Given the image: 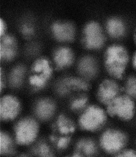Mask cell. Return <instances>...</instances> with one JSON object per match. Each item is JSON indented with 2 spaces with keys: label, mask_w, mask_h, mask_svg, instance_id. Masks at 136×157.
Here are the masks:
<instances>
[{
  "label": "cell",
  "mask_w": 136,
  "mask_h": 157,
  "mask_svg": "<svg viewBox=\"0 0 136 157\" xmlns=\"http://www.w3.org/2000/svg\"><path fill=\"white\" fill-rule=\"evenodd\" d=\"M128 61V56L122 47L114 46L108 49L105 57V64L109 74L117 78H121Z\"/></svg>",
  "instance_id": "obj_1"
},
{
  "label": "cell",
  "mask_w": 136,
  "mask_h": 157,
  "mask_svg": "<svg viewBox=\"0 0 136 157\" xmlns=\"http://www.w3.org/2000/svg\"><path fill=\"white\" fill-rule=\"evenodd\" d=\"M73 54L67 48L59 49L56 52L54 59L57 67L63 68L70 66L73 61Z\"/></svg>",
  "instance_id": "obj_14"
},
{
  "label": "cell",
  "mask_w": 136,
  "mask_h": 157,
  "mask_svg": "<svg viewBox=\"0 0 136 157\" xmlns=\"http://www.w3.org/2000/svg\"><path fill=\"white\" fill-rule=\"evenodd\" d=\"M79 70L85 77H93L96 72V67L94 61L91 58H85L81 61L79 65Z\"/></svg>",
  "instance_id": "obj_15"
},
{
  "label": "cell",
  "mask_w": 136,
  "mask_h": 157,
  "mask_svg": "<svg viewBox=\"0 0 136 157\" xmlns=\"http://www.w3.org/2000/svg\"><path fill=\"white\" fill-rule=\"evenodd\" d=\"M134 64L135 68H136V55L135 56V57H134Z\"/></svg>",
  "instance_id": "obj_28"
},
{
  "label": "cell",
  "mask_w": 136,
  "mask_h": 157,
  "mask_svg": "<svg viewBox=\"0 0 136 157\" xmlns=\"http://www.w3.org/2000/svg\"><path fill=\"white\" fill-rule=\"evenodd\" d=\"M56 110V106L51 100L43 98L36 104L35 111L37 116L43 120H49L51 117Z\"/></svg>",
  "instance_id": "obj_11"
},
{
  "label": "cell",
  "mask_w": 136,
  "mask_h": 157,
  "mask_svg": "<svg viewBox=\"0 0 136 157\" xmlns=\"http://www.w3.org/2000/svg\"><path fill=\"white\" fill-rule=\"evenodd\" d=\"M25 69L23 67H16L9 75V83L13 87L17 88L21 86L25 77Z\"/></svg>",
  "instance_id": "obj_16"
},
{
  "label": "cell",
  "mask_w": 136,
  "mask_h": 157,
  "mask_svg": "<svg viewBox=\"0 0 136 157\" xmlns=\"http://www.w3.org/2000/svg\"><path fill=\"white\" fill-rule=\"evenodd\" d=\"M85 44L88 48L97 49L102 46L104 36L100 26L95 23L89 24L85 29Z\"/></svg>",
  "instance_id": "obj_8"
},
{
  "label": "cell",
  "mask_w": 136,
  "mask_h": 157,
  "mask_svg": "<svg viewBox=\"0 0 136 157\" xmlns=\"http://www.w3.org/2000/svg\"><path fill=\"white\" fill-rule=\"evenodd\" d=\"M39 125L32 118H25L17 123L15 128L16 142L23 146L30 145L37 137Z\"/></svg>",
  "instance_id": "obj_2"
},
{
  "label": "cell",
  "mask_w": 136,
  "mask_h": 157,
  "mask_svg": "<svg viewBox=\"0 0 136 157\" xmlns=\"http://www.w3.org/2000/svg\"><path fill=\"white\" fill-rule=\"evenodd\" d=\"M126 90L128 94L136 98V80L134 78H129L127 83Z\"/></svg>",
  "instance_id": "obj_23"
},
{
  "label": "cell",
  "mask_w": 136,
  "mask_h": 157,
  "mask_svg": "<svg viewBox=\"0 0 136 157\" xmlns=\"http://www.w3.org/2000/svg\"><path fill=\"white\" fill-rule=\"evenodd\" d=\"M108 29L111 36L117 37L124 33V25L121 21L118 20H111L108 23Z\"/></svg>",
  "instance_id": "obj_20"
},
{
  "label": "cell",
  "mask_w": 136,
  "mask_h": 157,
  "mask_svg": "<svg viewBox=\"0 0 136 157\" xmlns=\"http://www.w3.org/2000/svg\"><path fill=\"white\" fill-rule=\"evenodd\" d=\"M89 84L85 81L78 78H66L59 83L58 91L61 94H66L71 90L87 91Z\"/></svg>",
  "instance_id": "obj_10"
},
{
  "label": "cell",
  "mask_w": 136,
  "mask_h": 157,
  "mask_svg": "<svg viewBox=\"0 0 136 157\" xmlns=\"http://www.w3.org/2000/svg\"><path fill=\"white\" fill-rule=\"evenodd\" d=\"M118 157H136V153L132 150H127L119 155Z\"/></svg>",
  "instance_id": "obj_26"
},
{
  "label": "cell",
  "mask_w": 136,
  "mask_h": 157,
  "mask_svg": "<svg viewBox=\"0 0 136 157\" xmlns=\"http://www.w3.org/2000/svg\"><path fill=\"white\" fill-rule=\"evenodd\" d=\"M22 32L25 35L29 36L33 33V29H32V27L29 26L24 25L22 29Z\"/></svg>",
  "instance_id": "obj_25"
},
{
  "label": "cell",
  "mask_w": 136,
  "mask_h": 157,
  "mask_svg": "<svg viewBox=\"0 0 136 157\" xmlns=\"http://www.w3.org/2000/svg\"><path fill=\"white\" fill-rule=\"evenodd\" d=\"M77 149L78 152H82L85 155L92 156L94 155L96 151L95 144L90 139H82L77 143Z\"/></svg>",
  "instance_id": "obj_17"
},
{
  "label": "cell",
  "mask_w": 136,
  "mask_h": 157,
  "mask_svg": "<svg viewBox=\"0 0 136 157\" xmlns=\"http://www.w3.org/2000/svg\"><path fill=\"white\" fill-rule=\"evenodd\" d=\"M88 103V98L86 97H80L76 98L71 102V108L74 111H80L85 107Z\"/></svg>",
  "instance_id": "obj_21"
},
{
  "label": "cell",
  "mask_w": 136,
  "mask_h": 157,
  "mask_svg": "<svg viewBox=\"0 0 136 157\" xmlns=\"http://www.w3.org/2000/svg\"><path fill=\"white\" fill-rule=\"evenodd\" d=\"M21 109L19 100L14 96L6 95L2 97L0 102L1 118L5 121L14 120Z\"/></svg>",
  "instance_id": "obj_7"
},
{
  "label": "cell",
  "mask_w": 136,
  "mask_h": 157,
  "mask_svg": "<svg viewBox=\"0 0 136 157\" xmlns=\"http://www.w3.org/2000/svg\"><path fill=\"white\" fill-rule=\"evenodd\" d=\"M70 142V138L69 137H61L58 140V148L60 149H64L68 147Z\"/></svg>",
  "instance_id": "obj_24"
},
{
  "label": "cell",
  "mask_w": 136,
  "mask_h": 157,
  "mask_svg": "<svg viewBox=\"0 0 136 157\" xmlns=\"http://www.w3.org/2000/svg\"><path fill=\"white\" fill-rule=\"evenodd\" d=\"M32 74L29 78V84L36 89H41L45 87L51 77L52 68L47 59H40L32 66Z\"/></svg>",
  "instance_id": "obj_4"
},
{
  "label": "cell",
  "mask_w": 136,
  "mask_h": 157,
  "mask_svg": "<svg viewBox=\"0 0 136 157\" xmlns=\"http://www.w3.org/2000/svg\"><path fill=\"white\" fill-rule=\"evenodd\" d=\"M125 137L122 132L114 130L106 131L100 138V145L106 151L114 153L118 151L125 144Z\"/></svg>",
  "instance_id": "obj_6"
},
{
  "label": "cell",
  "mask_w": 136,
  "mask_h": 157,
  "mask_svg": "<svg viewBox=\"0 0 136 157\" xmlns=\"http://www.w3.org/2000/svg\"><path fill=\"white\" fill-rule=\"evenodd\" d=\"M13 151V143L11 137L5 132L0 134V153L1 155L12 154Z\"/></svg>",
  "instance_id": "obj_18"
},
{
  "label": "cell",
  "mask_w": 136,
  "mask_h": 157,
  "mask_svg": "<svg viewBox=\"0 0 136 157\" xmlns=\"http://www.w3.org/2000/svg\"><path fill=\"white\" fill-rule=\"evenodd\" d=\"M36 155L41 157H51V151L48 146L45 143H41L38 145L35 150Z\"/></svg>",
  "instance_id": "obj_22"
},
{
  "label": "cell",
  "mask_w": 136,
  "mask_h": 157,
  "mask_svg": "<svg viewBox=\"0 0 136 157\" xmlns=\"http://www.w3.org/2000/svg\"><path fill=\"white\" fill-rule=\"evenodd\" d=\"M105 121V113L101 108L90 106L81 115L79 125L83 130L93 132L102 127Z\"/></svg>",
  "instance_id": "obj_3"
},
{
  "label": "cell",
  "mask_w": 136,
  "mask_h": 157,
  "mask_svg": "<svg viewBox=\"0 0 136 157\" xmlns=\"http://www.w3.org/2000/svg\"><path fill=\"white\" fill-rule=\"evenodd\" d=\"M57 125L60 132L63 135H68L74 132L75 130V127L71 121L64 115L59 116Z\"/></svg>",
  "instance_id": "obj_19"
},
{
  "label": "cell",
  "mask_w": 136,
  "mask_h": 157,
  "mask_svg": "<svg viewBox=\"0 0 136 157\" xmlns=\"http://www.w3.org/2000/svg\"><path fill=\"white\" fill-rule=\"evenodd\" d=\"M52 29L55 36L59 40L69 41L74 38V28L69 24H56Z\"/></svg>",
  "instance_id": "obj_13"
},
{
  "label": "cell",
  "mask_w": 136,
  "mask_h": 157,
  "mask_svg": "<svg viewBox=\"0 0 136 157\" xmlns=\"http://www.w3.org/2000/svg\"><path fill=\"white\" fill-rule=\"evenodd\" d=\"M119 88L116 82L111 80L103 81L99 86L97 97L103 104L108 105L117 97Z\"/></svg>",
  "instance_id": "obj_9"
},
{
  "label": "cell",
  "mask_w": 136,
  "mask_h": 157,
  "mask_svg": "<svg viewBox=\"0 0 136 157\" xmlns=\"http://www.w3.org/2000/svg\"><path fill=\"white\" fill-rule=\"evenodd\" d=\"M16 41L9 36L2 38L0 45V57L4 60H11L16 55Z\"/></svg>",
  "instance_id": "obj_12"
},
{
  "label": "cell",
  "mask_w": 136,
  "mask_h": 157,
  "mask_svg": "<svg viewBox=\"0 0 136 157\" xmlns=\"http://www.w3.org/2000/svg\"><path fill=\"white\" fill-rule=\"evenodd\" d=\"M107 106L108 113L111 116L128 120L134 115V104L132 100L126 96L117 97Z\"/></svg>",
  "instance_id": "obj_5"
},
{
  "label": "cell",
  "mask_w": 136,
  "mask_h": 157,
  "mask_svg": "<svg viewBox=\"0 0 136 157\" xmlns=\"http://www.w3.org/2000/svg\"><path fill=\"white\" fill-rule=\"evenodd\" d=\"M6 25L5 22L4 21L1 19L0 20V35L1 36H3L5 32H6Z\"/></svg>",
  "instance_id": "obj_27"
}]
</instances>
